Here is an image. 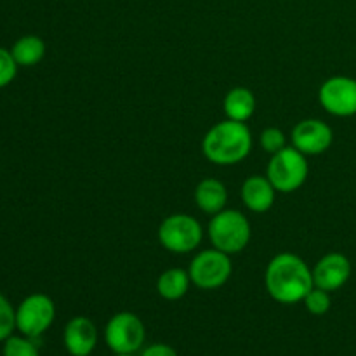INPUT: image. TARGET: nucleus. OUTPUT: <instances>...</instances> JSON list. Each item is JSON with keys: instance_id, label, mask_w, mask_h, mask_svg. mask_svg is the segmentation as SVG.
Listing matches in <instances>:
<instances>
[{"instance_id": "obj_14", "label": "nucleus", "mask_w": 356, "mask_h": 356, "mask_svg": "<svg viewBox=\"0 0 356 356\" xmlns=\"http://www.w3.org/2000/svg\"><path fill=\"white\" fill-rule=\"evenodd\" d=\"M195 202H197L198 209L202 212L214 216L226 209L228 190H226V186L219 179L207 177V179L198 183L197 190H195Z\"/></svg>"}, {"instance_id": "obj_23", "label": "nucleus", "mask_w": 356, "mask_h": 356, "mask_svg": "<svg viewBox=\"0 0 356 356\" xmlns=\"http://www.w3.org/2000/svg\"><path fill=\"white\" fill-rule=\"evenodd\" d=\"M141 356H179V355H177V351L174 350L172 346H169V344L155 343L146 346L145 350L141 351Z\"/></svg>"}, {"instance_id": "obj_1", "label": "nucleus", "mask_w": 356, "mask_h": 356, "mask_svg": "<svg viewBox=\"0 0 356 356\" xmlns=\"http://www.w3.org/2000/svg\"><path fill=\"white\" fill-rule=\"evenodd\" d=\"M264 284L268 294L282 305L305 301L306 294L315 287L308 264L291 252H282L270 261L264 275Z\"/></svg>"}, {"instance_id": "obj_17", "label": "nucleus", "mask_w": 356, "mask_h": 356, "mask_svg": "<svg viewBox=\"0 0 356 356\" xmlns=\"http://www.w3.org/2000/svg\"><path fill=\"white\" fill-rule=\"evenodd\" d=\"M10 54L17 66H35L44 59L45 42L37 35H24L14 42Z\"/></svg>"}, {"instance_id": "obj_12", "label": "nucleus", "mask_w": 356, "mask_h": 356, "mask_svg": "<svg viewBox=\"0 0 356 356\" xmlns=\"http://www.w3.org/2000/svg\"><path fill=\"white\" fill-rule=\"evenodd\" d=\"M63 344L72 356H89L97 344L96 323L87 316H75L63 330Z\"/></svg>"}, {"instance_id": "obj_8", "label": "nucleus", "mask_w": 356, "mask_h": 356, "mask_svg": "<svg viewBox=\"0 0 356 356\" xmlns=\"http://www.w3.org/2000/svg\"><path fill=\"white\" fill-rule=\"evenodd\" d=\"M56 318L54 301L47 294H30L16 308V330L37 339L47 332Z\"/></svg>"}, {"instance_id": "obj_11", "label": "nucleus", "mask_w": 356, "mask_h": 356, "mask_svg": "<svg viewBox=\"0 0 356 356\" xmlns=\"http://www.w3.org/2000/svg\"><path fill=\"white\" fill-rule=\"evenodd\" d=\"M315 287L336 292L348 284L351 277V263L344 254L330 252L323 256L312 270Z\"/></svg>"}, {"instance_id": "obj_4", "label": "nucleus", "mask_w": 356, "mask_h": 356, "mask_svg": "<svg viewBox=\"0 0 356 356\" xmlns=\"http://www.w3.org/2000/svg\"><path fill=\"white\" fill-rule=\"evenodd\" d=\"M308 172L309 167L305 153L296 149L294 146H287V148L271 155L266 176L275 186V190L280 191V193H292L306 183Z\"/></svg>"}, {"instance_id": "obj_24", "label": "nucleus", "mask_w": 356, "mask_h": 356, "mask_svg": "<svg viewBox=\"0 0 356 356\" xmlns=\"http://www.w3.org/2000/svg\"><path fill=\"white\" fill-rule=\"evenodd\" d=\"M113 356H136V355H113Z\"/></svg>"}, {"instance_id": "obj_6", "label": "nucleus", "mask_w": 356, "mask_h": 356, "mask_svg": "<svg viewBox=\"0 0 356 356\" xmlns=\"http://www.w3.org/2000/svg\"><path fill=\"white\" fill-rule=\"evenodd\" d=\"M204 238L202 225L190 214H172L159 226V242L174 254L193 252Z\"/></svg>"}, {"instance_id": "obj_21", "label": "nucleus", "mask_w": 356, "mask_h": 356, "mask_svg": "<svg viewBox=\"0 0 356 356\" xmlns=\"http://www.w3.org/2000/svg\"><path fill=\"white\" fill-rule=\"evenodd\" d=\"M259 143L263 146L264 152H268L270 155H275L280 149L287 148V138H285L284 131L277 127H266L259 136Z\"/></svg>"}, {"instance_id": "obj_9", "label": "nucleus", "mask_w": 356, "mask_h": 356, "mask_svg": "<svg viewBox=\"0 0 356 356\" xmlns=\"http://www.w3.org/2000/svg\"><path fill=\"white\" fill-rule=\"evenodd\" d=\"M318 101L327 113L334 117L356 115V80L351 76H330L320 86Z\"/></svg>"}, {"instance_id": "obj_5", "label": "nucleus", "mask_w": 356, "mask_h": 356, "mask_svg": "<svg viewBox=\"0 0 356 356\" xmlns=\"http://www.w3.org/2000/svg\"><path fill=\"white\" fill-rule=\"evenodd\" d=\"M146 339L143 320L131 312H120L108 320L104 343L115 355H136Z\"/></svg>"}, {"instance_id": "obj_15", "label": "nucleus", "mask_w": 356, "mask_h": 356, "mask_svg": "<svg viewBox=\"0 0 356 356\" xmlns=\"http://www.w3.org/2000/svg\"><path fill=\"white\" fill-rule=\"evenodd\" d=\"M222 106L229 120L247 122L256 111V97L247 87H233L225 96Z\"/></svg>"}, {"instance_id": "obj_3", "label": "nucleus", "mask_w": 356, "mask_h": 356, "mask_svg": "<svg viewBox=\"0 0 356 356\" xmlns=\"http://www.w3.org/2000/svg\"><path fill=\"white\" fill-rule=\"evenodd\" d=\"M207 233L214 249L232 256L242 252L249 245L252 229L245 214L235 209H225L212 216Z\"/></svg>"}, {"instance_id": "obj_18", "label": "nucleus", "mask_w": 356, "mask_h": 356, "mask_svg": "<svg viewBox=\"0 0 356 356\" xmlns=\"http://www.w3.org/2000/svg\"><path fill=\"white\" fill-rule=\"evenodd\" d=\"M2 356H40L35 339L26 336H10L3 341Z\"/></svg>"}, {"instance_id": "obj_7", "label": "nucleus", "mask_w": 356, "mask_h": 356, "mask_svg": "<svg viewBox=\"0 0 356 356\" xmlns=\"http://www.w3.org/2000/svg\"><path fill=\"white\" fill-rule=\"evenodd\" d=\"M191 284L202 291L221 289L233 273V263L228 254L218 249L202 250L193 257L188 270Z\"/></svg>"}, {"instance_id": "obj_16", "label": "nucleus", "mask_w": 356, "mask_h": 356, "mask_svg": "<svg viewBox=\"0 0 356 356\" xmlns=\"http://www.w3.org/2000/svg\"><path fill=\"white\" fill-rule=\"evenodd\" d=\"M190 284L191 278L188 271L181 270V268H170L159 277L156 291H159L160 298L167 299V301H177L186 296Z\"/></svg>"}, {"instance_id": "obj_10", "label": "nucleus", "mask_w": 356, "mask_h": 356, "mask_svg": "<svg viewBox=\"0 0 356 356\" xmlns=\"http://www.w3.org/2000/svg\"><path fill=\"white\" fill-rule=\"evenodd\" d=\"M292 146L306 156L322 155L332 146V127L318 118H306L292 129Z\"/></svg>"}, {"instance_id": "obj_19", "label": "nucleus", "mask_w": 356, "mask_h": 356, "mask_svg": "<svg viewBox=\"0 0 356 356\" xmlns=\"http://www.w3.org/2000/svg\"><path fill=\"white\" fill-rule=\"evenodd\" d=\"M305 306L312 315L322 316L325 313H329L332 301H330V292L323 291V289L313 287L312 291L306 294L305 298Z\"/></svg>"}, {"instance_id": "obj_20", "label": "nucleus", "mask_w": 356, "mask_h": 356, "mask_svg": "<svg viewBox=\"0 0 356 356\" xmlns=\"http://www.w3.org/2000/svg\"><path fill=\"white\" fill-rule=\"evenodd\" d=\"M14 330H16V309L6 296L0 294V343L13 336Z\"/></svg>"}, {"instance_id": "obj_13", "label": "nucleus", "mask_w": 356, "mask_h": 356, "mask_svg": "<svg viewBox=\"0 0 356 356\" xmlns=\"http://www.w3.org/2000/svg\"><path fill=\"white\" fill-rule=\"evenodd\" d=\"M275 197H277V190L268 179V176L263 177L254 174L243 181L242 202L249 211L256 212V214H264L273 207Z\"/></svg>"}, {"instance_id": "obj_2", "label": "nucleus", "mask_w": 356, "mask_h": 356, "mask_svg": "<svg viewBox=\"0 0 356 356\" xmlns=\"http://www.w3.org/2000/svg\"><path fill=\"white\" fill-rule=\"evenodd\" d=\"M252 149V134L245 122L225 120L216 124L202 141V153L216 165H235Z\"/></svg>"}, {"instance_id": "obj_22", "label": "nucleus", "mask_w": 356, "mask_h": 356, "mask_svg": "<svg viewBox=\"0 0 356 356\" xmlns=\"http://www.w3.org/2000/svg\"><path fill=\"white\" fill-rule=\"evenodd\" d=\"M17 68H19V66L14 61L10 51L0 47V89H2V87H7L14 79H16Z\"/></svg>"}]
</instances>
